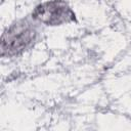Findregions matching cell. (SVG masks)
I'll use <instances>...</instances> for the list:
<instances>
[{
	"instance_id": "obj_2",
	"label": "cell",
	"mask_w": 131,
	"mask_h": 131,
	"mask_svg": "<svg viewBox=\"0 0 131 131\" xmlns=\"http://www.w3.org/2000/svg\"><path fill=\"white\" fill-rule=\"evenodd\" d=\"M30 16L41 27H60L77 21V15L66 1H45L38 3Z\"/></svg>"
},
{
	"instance_id": "obj_1",
	"label": "cell",
	"mask_w": 131,
	"mask_h": 131,
	"mask_svg": "<svg viewBox=\"0 0 131 131\" xmlns=\"http://www.w3.org/2000/svg\"><path fill=\"white\" fill-rule=\"evenodd\" d=\"M41 28L30 15L13 20L1 35V57H18L33 49L41 39Z\"/></svg>"
}]
</instances>
